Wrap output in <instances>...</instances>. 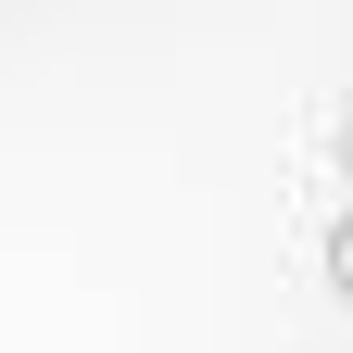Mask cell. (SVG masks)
Masks as SVG:
<instances>
[{
  "mask_svg": "<svg viewBox=\"0 0 353 353\" xmlns=\"http://www.w3.org/2000/svg\"><path fill=\"white\" fill-rule=\"evenodd\" d=\"M328 265H341V290H353V228H341V252H328Z\"/></svg>",
  "mask_w": 353,
  "mask_h": 353,
  "instance_id": "cell-1",
  "label": "cell"
}]
</instances>
